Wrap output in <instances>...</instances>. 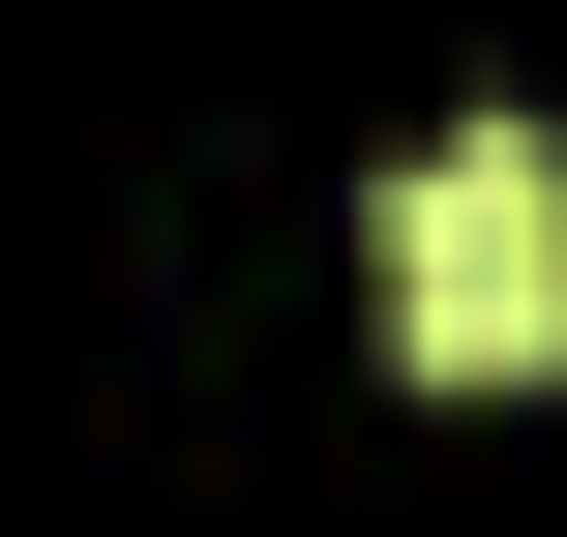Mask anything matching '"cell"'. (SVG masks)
<instances>
[{
  "instance_id": "cell-1",
  "label": "cell",
  "mask_w": 567,
  "mask_h": 537,
  "mask_svg": "<svg viewBox=\"0 0 567 537\" xmlns=\"http://www.w3.org/2000/svg\"><path fill=\"white\" fill-rule=\"evenodd\" d=\"M359 269H389V359H419V389H567V149L538 120L419 149V179L359 209Z\"/></svg>"
}]
</instances>
